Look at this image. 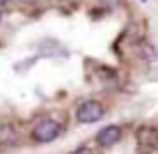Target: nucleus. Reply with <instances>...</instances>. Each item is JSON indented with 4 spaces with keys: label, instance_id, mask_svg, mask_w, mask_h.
<instances>
[{
    "label": "nucleus",
    "instance_id": "20e7f679",
    "mask_svg": "<svg viewBox=\"0 0 158 154\" xmlns=\"http://www.w3.org/2000/svg\"><path fill=\"white\" fill-rule=\"evenodd\" d=\"M138 138H140V145H144V150H151L154 145H158V131L151 126H144L138 131Z\"/></svg>",
    "mask_w": 158,
    "mask_h": 154
},
{
    "label": "nucleus",
    "instance_id": "0eeeda50",
    "mask_svg": "<svg viewBox=\"0 0 158 154\" xmlns=\"http://www.w3.org/2000/svg\"><path fill=\"white\" fill-rule=\"evenodd\" d=\"M23 2H35V0H23Z\"/></svg>",
    "mask_w": 158,
    "mask_h": 154
},
{
    "label": "nucleus",
    "instance_id": "39448f33",
    "mask_svg": "<svg viewBox=\"0 0 158 154\" xmlns=\"http://www.w3.org/2000/svg\"><path fill=\"white\" fill-rule=\"evenodd\" d=\"M16 143V131L12 126H0V145H14Z\"/></svg>",
    "mask_w": 158,
    "mask_h": 154
},
{
    "label": "nucleus",
    "instance_id": "6e6552de",
    "mask_svg": "<svg viewBox=\"0 0 158 154\" xmlns=\"http://www.w3.org/2000/svg\"><path fill=\"white\" fill-rule=\"evenodd\" d=\"M5 2H7V0H0V5H5Z\"/></svg>",
    "mask_w": 158,
    "mask_h": 154
},
{
    "label": "nucleus",
    "instance_id": "f03ea898",
    "mask_svg": "<svg viewBox=\"0 0 158 154\" xmlns=\"http://www.w3.org/2000/svg\"><path fill=\"white\" fill-rule=\"evenodd\" d=\"M103 106L99 101H94V99H89V101H83L78 108H76V117H78V122L83 124H92V122H99L103 117Z\"/></svg>",
    "mask_w": 158,
    "mask_h": 154
},
{
    "label": "nucleus",
    "instance_id": "423d86ee",
    "mask_svg": "<svg viewBox=\"0 0 158 154\" xmlns=\"http://www.w3.org/2000/svg\"><path fill=\"white\" fill-rule=\"evenodd\" d=\"M71 154H94V152H92L89 147H85V145H83V147H78V150H73Z\"/></svg>",
    "mask_w": 158,
    "mask_h": 154
},
{
    "label": "nucleus",
    "instance_id": "7ed1b4c3",
    "mask_svg": "<svg viewBox=\"0 0 158 154\" xmlns=\"http://www.w3.org/2000/svg\"><path fill=\"white\" fill-rule=\"evenodd\" d=\"M119 138H122V129H119L117 124H110V126H103V129L96 134V143L103 147H112L117 145Z\"/></svg>",
    "mask_w": 158,
    "mask_h": 154
},
{
    "label": "nucleus",
    "instance_id": "f257e3e1",
    "mask_svg": "<svg viewBox=\"0 0 158 154\" xmlns=\"http://www.w3.org/2000/svg\"><path fill=\"white\" fill-rule=\"evenodd\" d=\"M60 136V124L53 117H41L32 129V138L37 143H51Z\"/></svg>",
    "mask_w": 158,
    "mask_h": 154
}]
</instances>
